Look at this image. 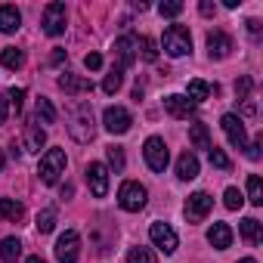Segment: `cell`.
<instances>
[{"mask_svg": "<svg viewBox=\"0 0 263 263\" xmlns=\"http://www.w3.org/2000/svg\"><path fill=\"white\" fill-rule=\"evenodd\" d=\"M19 28H22V13H19L16 7L4 4V7H0V31H4V34H13V31H19Z\"/></svg>", "mask_w": 263, "mask_h": 263, "instance_id": "ac0fdd59", "label": "cell"}, {"mask_svg": "<svg viewBox=\"0 0 263 263\" xmlns=\"http://www.w3.org/2000/svg\"><path fill=\"white\" fill-rule=\"evenodd\" d=\"M25 263H47V260H44V257H28Z\"/></svg>", "mask_w": 263, "mask_h": 263, "instance_id": "ee69618b", "label": "cell"}, {"mask_svg": "<svg viewBox=\"0 0 263 263\" xmlns=\"http://www.w3.org/2000/svg\"><path fill=\"white\" fill-rule=\"evenodd\" d=\"M84 174H87L90 192H93L96 198H105V195H108V167H105L102 161H90Z\"/></svg>", "mask_w": 263, "mask_h": 263, "instance_id": "8fae6325", "label": "cell"}, {"mask_svg": "<svg viewBox=\"0 0 263 263\" xmlns=\"http://www.w3.org/2000/svg\"><path fill=\"white\" fill-rule=\"evenodd\" d=\"M121 84H124V68H121V65H111V71H108L105 81H102V90H105L108 96H115V93L121 90Z\"/></svg>", "mask_w": 263, "mask_h": 263, "instance_id": "484cf974", "label": "cell"}, {"mask_svg": "<svg viewBox=\"0 0 263 263\" xmlns=\"http://www.w3.org/2000/svg\"><path fill=\"white\" fill-rule=\"evenodd\" d=\"M127 263H158V260H155V254H152L149 248H140V245H137V248L127 251Z\"/></svg>", "mask_w": 263, "mask_h": 263, "instance_id": "f546056e", "label": "cell"}, {"mask_svg": "<svg viewBox=\"0 0 263 263\" xmlns=\"http://www.w3.org/2000/svg\"><path fill=\"white\" fill-rule=\"evenodd\" d=\"M211 208H214V198H211L208 192H192V195L186 198L183 214H186V220H189V223H201V220L211 214Z\"/></svg>", "mask_w": 263, "mask_h": 263, "instance_id": "9c48e42d", "label": "cell"}, {"mask_svg": "<svg viewBox=\"0 0 263 263\" xmlns=\"http://www.w3.org/2000/svg\"><path fill=\"white\" fill-rule=\"evenodd\" d=\"M158 13L167 16V19H177V16L183 13V4H180V0H164V4L158 7Z\"/></svg>", "mask_w": 263, "mask_h": 263, "instance_id": "d590c367", "label": "cell"}, {"mask_svg": "<svg viewBox=\"0 0 263 263\" xmlns=\"http://www.w3.org/2000/svg\"><path fill=\"white\" fill-rule=\"evenodd\" d=\"M84 65H87L90 71H96V68H102V56H99V53H87V59H84Z\"/></svg>", "mask_w": 263, "mask_h": 263, "instance_id": "ab89813d", "label": "cell"}, {"mask_svg": "<svg viewBox=\"0 0 263 263\" xmlns=\"http://www.w3.org/2000/svg\"><path fill=\"white\" fill-rule=\"evenodd\" d=\"M164 108H167V115L183 118V121H189V118L195 115V105H192L183 93H171V96H164Z\"/></svg>", "mask_w": 263, "mask_h": 263, "instance_id": "e0dca14e", "label": "cell"}, {"mask_svg": "<svg viewBox=\"0 0 263 263\" xmlns=\"http://www.w3.org/2000/svg\"><path fill=\"white\" fill-rule=\"evenodd\" d=\"M62 174H65V152H62V149H47L44 158H41V167H37L41 183L53 186Z\"/></svg>", "mask_w": 263, "mask_h": 263, "instance_id": "277c9868", "label": "cell"}, {"mask_svg": "<svg viewBox=\"0 0 263 263\" xmlns=\"http://www.w3.org/2000/svg\"><path fill=\"white\" fill-rule=\"evenodd\" d=\"M149 238H152V245H155L158 251H164V254H174L177 245H180L177 232H174L167 223H152V226H149Z\"/></svg>", "mask_w": 263, "mask_h": 263, "instance_id": "7c38bea8", "label": "cell"}, {"mask_svg": "<svg viewBox=\"0 0 263 263\" xmlns=\"http://www.w3.org/2000/svg\"><path fill=\"white\" fill-rule=\"evenodd\" d=\"M53 226H56V211H53V208L41 211V214H37V232L47 235V232H53Z\"/></svg>", "mask_w": 263, "mask_h": 263, "instance_id": "1f68e13d", "label": "cell"}, {"mask_svg": "<svg viewBox=\"0 0 263 263\" xmlns=\"http://www.w3.org/2000/svg\"><path fill=\"white\" fill-rule=\"evenodd\" d=\"M198 10H201V16H214V13H217V7L211 4V0H201V7H198Z\"/></svg>", "mask_w": 263, "mask_h": 263, "instance_id": "b9f144b4", "label": "cell"}, {"mask_svg": "<svg viewBox=\"0 0 263 263\" xmlns=\"http://www.w3.org/2000/svg\"><path fill=\"white\" fill-rule=\"evenodd\" d=\"M137 53H143L146 62H155L158 59V47H155L152 37H137Z\"/></svg>", "mask_w": 263, "mask_h": 263, "instance_id": "f1b7e54d", "label": "cell"}, {"mask_svg": "<svg viewBox=\"0 0 263 263\" xmlns=\"http://www.w3.org/2000/svg\"><path fill=\"white\" fill-rule=\"evenodd\" d=\"M19 257H22V241L16 235H10V238L0 241V260H4V263H16Z\"/></svg>", "mask_w": 263, "mask_h": 263, "instance_id": "603a6c76", "label": "cell"}, {"mask_svg": "<svg viewBox=\"0 0 263 263\" xmlns=\"http://www.w3.org/2000/svg\"><path fill=\"white\" fill-rule=\"evenodd\" d=\"M81 257V235L74 229H65L56 241V260L59 263H78Z\"/></svg>", "mask_w": 263, "mask_h": 263, "instance_id": "52a82bcc", "label": "cell"}, {"mask_svg": "<svg viewBox=\"0 0 263 263\" xmlns=\"http://www.w3.org/2000/svg\"><path fill=\"white\" fill-rule=\"evenodd\" d=\"M177 177H180L183 183H189V180L198 177V158H195V152H183V155L177 158Z\"/></svg>", "mask_w": 263, "mask_h": 263, "instance_id": "d6986e66", "label": "cell"}, {"mask_svg": "<svg viewBox=\"0 0 263 263\" xmlns=\"http://www.w3.org/2000/svg\"><path fill=\"white\" fill-rule=\"evenodd\" d=\"M208 96H211V84H208V81H189V87H186V99H189L192 105L204 102Z\"/></svg>", "mask_w": 263, "mask_h": 263, "instance_id": "d4e9b609", "label": "cell"}, {"mask_svg": "<svg viewBox=\"0 0 263 263\" xmlns=\"http://www.w3.org/2000/svg\"><path fill=\"white\" fill-rule=\"evenodd\" d=\"M208 241H211L217 251H223V248L232 245V229H229L226 223H214V226L208 229Z\"/></svg>", "mask_w": 263, "mask_h": 263, "instance_id": "ffe728a7", "label": "cell"}, {"mask_svg": "<svg viewBox=\"0 0 263 263\" xmlns=\"http://www.w3.org/2000/svg\"><path fill=\"white\" fill-rule=\"evenodd\" d=\"M245 149H248V158H251V161H260V149H263V137H257V140H254L251 146H245Z\"/></svg>", "mask_w": 263, "mask_h": 263, "instance_id": "f35d334b", "label": "cell"}, {"mask_svg": "<svg viewBox=\"0 0 263 263\" xmlns=\"http://www.w3.org/2000/svg\"><path fill=\"white\" fill-rule=\"evenodd\" d=\"M7 118H10V99L0 93V124H7Z\"/></svg>", "mask_w": 263, "mask_h": 263, "instance_id": "60d3db41", "label": "cell"}, {"mask_svg": "<svg viewBox=\"0 0 263 263\" xmlns=\"http://www.w3.org/2000/svg\"><path fill=\"white\" fill-rule=\"evenodd\" d=\"M208 155H211V164H214L217 171H229V167H232V161H229V155H226L223 149L211 146V149H208Z\"/></svg>", "mask_w": 263, "mask_h": 263, "instance_id": "d6a6232c", "label": "cell"}, {"mask_svg": "<svg viewBox=\"0 0 263 263\" xmlns=\"http://www.w3.org/2000/svg\"><path fill=\"white\" fill-rule=\"evenodd\" d=\"M248 201H251V204H257V208L263 204V183H260V177H257V174H251V177H248Z\"/></svg>", "mask_w": 263, "mask_h": 263, "instance_id": "83f0119b", "label": "cell"}, {"mask_svg": "<svg viewBox=\"0 0 263 263\" xmlns=\"http://www.w3.org/2000/svg\"><path fill=\"white\" fill-rule=\"evenodd\" d=\"M161 47H164L167 56H186V53H192V34H189V28L186 25H171L164 31V37H161Z\"/></svg>", "mask_w": 263, "mask_h": 263, "instance_id": "7a4b0ae2", "label": "cell"}, {"mask_svg": "<svg viewBox=\"0 0 263 263\" xmlns=\"http://www.w3.org/2000/svg\"><path fill=\"white\" fill-rule=\"evenodd\" d=\"M146 198H149V192H146V186L137 183V180H127V183H121V189H118V204H121L124 211H130V214L143 211V208H146Z\"/></svg>", "mask_w": 263, "mask_h": 263, "instance_id": "3957f363", "label": "cell"}, {"mask_svg": "<svg viewBox=\"0 0 263 263\" xmlns=\"http://www.w3.org/2000/svg\"><path fill=\"white\" fill-rule=\"evenodd\" d=\"M0 62H4L7 68H22L25 65V53L16 50V47H7L4 53H0Z\"/></svg>", "mask_w": 263, "mask_h": 263, "instance_id": "4316f807", "label": "cell"}, {"mask_svg": "<svg viewBox=\"0 0 263 263\" xmlns=\"http://www.w3.org/2000/svg\"><path fill=\"white\" fill-rule=\"evenodd\" d=\"M7 99H10V105L19 111V108H22V99H25V90H22V87H13V90L7 93Z\"/></svg>", "mask_w": 263, "mask_h": 263, "instance_id": "74e56055", "label": "cell"}, {"mask_svg": "<svg viewBox=\"0 0 263 263\" xmlns=\"http://www.w3.org/2000/svg\"><path fill=\"white\" fill-rule=\"evenodd\" d=\"M248 31L257 34V31H260V22H257V19H248Z\"/></svg>", "mask_w": 263, "mask_h": 263, "instance_id": "7bdbcfd3", "label": "cell"}, {"mask_svg": "<svg viewBox=\"0 0 263 263\" xmlns=\"http://www.w3.org/2000/svg\"><path fill=\"white\" fill-rule=\"evenodd\" d=\"M238 263H257V260H254V257H245V260H238Z\"/></svg>", "mask_w": 263, "mask_h": 263, "instance_id": "f6af8a7d", "label": "cell"}, {"mask_svg": "<svg viewBox=\"0 0 263 263\" xmlns=\"http://www.w3.org/2000/svg\"><path fill=\"white\" fill-rule=\"evenodd\" d=\"M115 56H118V65L121 68H127V65H134L137 62V37L134 34H121L118 41H115Z\"/></svg>", "mask_w": 263, "mask_h": 263, "instance_id": "5bb4252c", "label": "cell"}, {"mask_svg": "<svg viewBox=\"0 0 263 263\" xmlns=\"http://www.w3.org/2000/svg\"><path fill=\"white\" fill-rule=\"evenodd\" d=\"M105 155H108V164L115 167V174H121V171H124V149H121V146H108Z\"/></svg>", "mask_w": 263, "mask_h": 263, "instance_id": "e575fe53", "label": "cell"}, {"mask_svg": "<svg viewBox=\"0 0 263 263\" xmlns=\"http://www.w3.org/2000/svg\"><path fill=\"white\" fill-rule=\"evenodd\" d=\"M59 90H65V93H71V96H81V93H90L93 90V81L90 78H81V74H71V71H65V74H59Z\"/></svg>", "mask_w": 263, "mask_h": 263, "instance_id": "2e32d148", "label": "cell"}, {"mask_svg": "<svg viewBox=\"0 0 263 263\" xmlns=\"http://www.w3.org/2000/svg\"><path fill=\"white\" fill-rule=\"evenodd\" d=\"M229 53H232V37H229L226 31H220V28L211 31V34H208V56L220 62V59H226Z\"/></svg>", "mask_w": 263, "mask_h": 263, "instance_id": "9a60e30c", "label": "cell"}, {"mask_svg": "<svg viewBox=\"0 0 263 263\" xmlns=\"http://www.w3.org/2000/svg\"><path fill=\"white\" fill-rule=\"evenodd\" d=\"M130 124H134V118H130V111L121 108V105H108V108L102 111V127L108 130V134H115V137L127 134Z\"/></svg>", "mask_w": 263, "mask_h": 263, "instance_id": "8992f818", "label": "cell"}, {"mask_svg": "<svg viewBox=\"0 0 263 263\" xmlns=\"http://www.w3.org/2000/svg\"><path fill=\"white\" fill-rule=\"evenodd\" d=\"M143 158H146V164H149L155 174H164V167H167V161H171V152H167V146H164L161 137H149L146 146H143Z\"/></svg>", "mask_w": 263, "mask_h": 263, "instance_id": "5b68a950", "label": "cell"}, {"mask_svg": "<svg viewBox=\"0 0 263 263\" xmlns=\"http://www.w3.org/2000/svg\"><path fill=\"white\" fill-rule=\"evenodd\" d=\"M25 217V208L16 201V198H0V220H10V223H19Z\"/></svg>", "mask_w": 263, "mask_h": 263, "instance_id": "7402d4cb", "label": "cell"}, {"mask_svg": "<svg viewBox=\"0 0 263 263\" xmlns=\"http://www.w3.org/2000/svg\"><path fill=\"white\" fill-rule=\"evenodd\" d=\"M22 146H25V152H34V155H41V149L47 146V130L41 127V121H28L25 124V137H22Z\"/></svg>", "mask_w": 263, "mask_h": 263, "instance_id": "4fadbf2b", "label": "cell"}, {"mask_svg": "<svg viewBox=\"0 0 263 263\" xmlns=\"http://www.w3.org/2000/svg\"><path fill=\"white\" fill-rule=\"evenodd\" d=\"M223 204H226L229 211H238V208L245 204V195H241V192H238L235 186H229V189L223 192Z\"/></svg>", "mask_w": 263, "mask_h": 263, "instance_id": "836d02e7", "label": "cell"}, {"mask_svg": "<svg viewBox=\"0 0 263 263\" xmlns=\"http://www.w3.org/2000/svg\"><path fill=\"white\" fill-rule=\"evenodd\" d=\"M220 127H223V134L229 140L232 149H245L248 146V134H245V121L238 115H223L220 118Z\"/></svg>", "mask_w": 263, "mask_h": 263, "instance_id": "30bf717a", "label": "cell"}, {"mask_svg": "<svg viewBox=\"0 0 263 263\" xmlns=\"http://www.w3.org/2000/svg\"><path fill=\"white\" fill-rule=\"evenodd\" d=\"M251 87H254V81H251V78H238V81H235V96H238V99H248Z\"/></svg>", "mask_w": 263, "mask_h": 263, "instance_id": "8d00e7d4", "label": "cell"}, {"mask_svg": "<svg viewBox=\"0 0 263 263\" xmlns=\"http://www.w3.org/2000/svg\"><path fill=\"white\" fill-rule=\"evenodd\" d=\"M0 171H4V149H0Z\"/></svg>", "mask_w": 263, "mask_h": 263, "instance_id": "bcb514c9", "label": "cell"}, {"mask_svg": "<svg viewBox=\"0 0 263 263\" xmlns=\"http://www.w3.org/2000/svg\"><path fill=\"white\" fill-rule=\"evenodd\" d=\"M189 143L195 146V149H211L214 143H211V134H208V124H192L189 127Z\"/></svg>", "mask_w": 263, "mask_h": 263, "instance_id": "cb8c5ba5", "label": "cell"}, {"mask_svg": "<svg viewBox=\"0 0 263 263\" xmlns=\"http://www.w3.org/2000/svg\"><path fill=\"white\" fill-rule=\"evenodd\" d=\"M65 19H68V13H65V4H59V0L44 7V31L50 37H59L65 31Z\"/></svg>", "mask_w": 263, "mask_h": 263, "instance_id": "ba28073f", "label": "cell"}, {"mask_svg": "<svg viewBox=\"0 0 263 263\" xmlns=\"http://www.w3.org/2000/svg\"><path fill=\"white\" fill-rule=\"evenodd\" d=\"M238 229H241V238H245L248 245H260V241H263L260 220H254V217H245V220L238 223Z\"/></svg>", "mask_w": 263, "mask_h": 263, "instance_id": "44dd1931", "label": "cell"}, {"mask_svg": "<svg viewBox=\"0 0 263 263\" xmlns=\"http://www.w3.org/2000/svg\"><path fill=\"white\" fill-rule=\"evenodd\" d=\"M65 127H68L71 140H78V143H90V140L96 137V121H93V108H90V102H78V105H71V108H68V121H65Z\"/></svg>", "mask_w": 263, "mask_h": 263, "instance_id": "6da1fadb", "label": "cell"}, {"mask_svg": "<svg viewBox=\"0 0 263 263\" xmlns=\"http://www.w3.org/2000/svg\"><path fill=\"white\" fill-rule=\"evenodd\" d=\"M41 118H44V124H53V121H56V108H53V102L44 99V96L37 99V115H34V121H41Z\"/></svg>", "mask_w": 263, "mask_h": 263, "instance_id": "4dcf8cb0", "label": "cell"}]
</instances>
